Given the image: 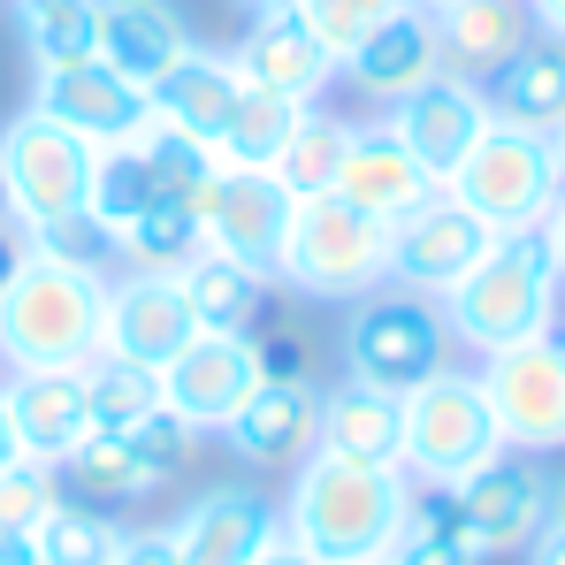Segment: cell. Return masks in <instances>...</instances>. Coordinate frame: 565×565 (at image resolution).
Listing matches in <instances>:
<instances>
[{"mask_svg": "<svg viewBox=\"0 0 565 565\" xmlns=\"http://www.w3.org/2000/svg\"><path fill=\"white\" fill-rule=\"evenodd\" d=\"M191 337V306L177 276H138V268H122V276H107V321H99V352L107 360H130V367H169L177 352H184Z\"/></svg>", "mask_w": 565, "mask_h": 565, "instance_id": "obj_16", "label": "cell"}, {"mask_svg": "<svg viewBox=\"0 0 565 565\" xmlns=\"http://www.w3.org/2000/svg\"><path fill=\"white\" fill-rule=\"evenodd\" d=\"M93 169H99V146H85V138L62 130V122H46L39 107H23V115L0 122V199H8L15 230L85 214Z\"/></svg>", "mask_w": 565, "mask_h": 565, "instance_id": "obj_8", "label": "cell"}, {"mask_svg": "<svg viewBox=\"0 0 565 565\" xmlns=\"http://www.w3.org/2000/svg\"><path fill=\"white\" fill-rule=\"evenodd\" d=\"M551 527H558V535H565V481H558V489H551Z\"/></svg>", "mask_w": 565, "mask_h": 565, "instance_id": "obj_48", "label": "cell"}, {"mask_svg": "<svg viewBox=\"0 0 565 565\" xmlns=\"http://www.w3.org/2000/svg\"><path fill=\"white\" fill-rule=\"evenodd\" d=\"M62 504V473L46 459H15L0 467V535H39V520Z\"/></svg>", "mask_w": 565, "mask_h": 565, "instance_id": "obj_38", "label": "cell"}, {"mask_svg": "<svg viewBox=\"0 0 565 565\" xmlns=\"http://www.w3.org/2000/svg\"><path fill=\"white\" fill-rule=\"evenodd\" d=\"M122 444H130V451H138V459H146L153 473H169V481H177V473H184V459H191V444H199V428H191L184 413L153 405L138 428H122Z\"/></svg>", "mask_w": 565, "mask_h": 565, "instance_id": "obj_40", "label": "cell"}, {"mask_svg": "<svg viewBox=\"0 0 565 565\" xmlns=\"http://www.w3.org/2000/svg\"><path fill=\"white\" fill-rule=\"evenodd\" d=\"M413 481L405 467H352V459H298L290 497L276 504L282 543H298L313 565H352V558H390L405 512H413Z\"/></svg>", "mask_w": 565, "mask_h": 565, "instance_id": "obj_1", "label": "cell"}, {"mask_svg": "<svg viewBox=\"0 0 565 565\" xmlns=\"http://www.w3.org/2000/svg\"><path fill=\"white\" fill-rule=\"evenodd\" d=\"M161 535H169V558L177 565H253L282 535V520L253 481H214V489L191 497Z\"/></svg>", "mask_w": 565, "mask_h": 565, "instance_id": "obj_13", "label": "cell"}, {"mask_svg": "<svg viewBox=\"0 0 565 565\" xmlns=\"http://www.w3.org/2000/svg\"><path fill=\"white\" fill-rule=\"evenodd\" d=\"M0 397H8V420H15L23 459L62 467V459L93 436V390H85V367H15V375L0 382Z\"/></svg>", "mask_w": 565, "mask_h": 565, "instance_id": "obj_18", "label": "cell"}, {"mask_svg": "<svg viewBox=\"0 0 565 565\" xmlns=\"http://www.w3.org/2000/svg\"><path fill=\"white\" fill-rule=\"evenodd\" d=\"M397 8H413V0H298V23L321 39V54L329 62H344L367 31H382Z\"/></svg>", "mask_w": 565, "mask_h": 565, "instance_id": "obj_37", "label": "cell"}, {"mask_svg": "<svg viewBox=\"0 0 565 565\" xmlns=\"http://www.w3.org/2000/svg\"><path fill=\"white\" fill-rule=\"evenodd\" d=\"M444 191L467 214H481L489 230H543V214H551V199L565 191V177H558L551 138L512 130V122H489L467 153H459V169L444 177Z\"/></svg>", "mask_w": 565, "mask_h": 565, "instance_id": "obj_7", "label": "cell"}, {"mask_svg": "<svg viewBox=\"0 0 565 565\" xmlns=\"http://www.w3.org/2000/svg\"><path fill=\"white\" fill-rule=\"evenodd\" d=\"M313 413H321V382H313V375L260 382V390L237 405V420L222 428V444H230L237 467H253V473L298 467V459L313 451Z\"/></svg>", "mask_w": 565, "mask_h": 565, "instance_id": "obj_22", "label": "cell"}, {"mask_svg": "<svg viewBox=\"0 0 565 565\" xmlns=\"http://www.w3.org/2000/svg\"><path fill=\"white\" fill-rule=\"evenodd\" d=\"M551 153H558V177H565V122L551 130Z\"/></svg>", "mask_w": 565, "mask_h": 565, "instance_id": "obj_50", "label": "cell"}, {"mask_svg": "<svg viewBox=\"0 0 565 565\" xmlns=\"http://www.w3.org/2000/svg\"><path fill=\"white\" fill-rule=\"evenodd\" d=\"M382 130L444 184L451 169H459V153H467L473 138L489 130V99H481V85L473 77H451V70H436L420 93H405V99H390L382 107Z\"/></svg>", "mask_w": 565, "mask_h": 565, "instance_id": "obj_15", "label": "cell"}, {"mask_svg": "<svg viewBox=\"0 0 565 565\" xmlns=\"http://www.w3.org/2000/svg\"><path fill=\"white\" fill-rule=\"evenodd\" d=\"M436 70H444V46H436V15H428V8H397L382 31H367V39L337 62V77L367 99V107H390V99L420 93Z\"/></svg>", "mask_w": 565, "mask_h": 565, "instance_id": "obj_20", "label": "cell"}, {"mask_svg": "<svg viewBox=\"0 0 565 565\" xmlns=\"http://www.w3.org/2000/svg\"><path fill=\"white\" fill-rule=\"evenodd\" d=\"M436 15V46H444V70L489 85L527 39H535V15L527 0H451V8H428Z\"/></svg>", "mask_w": 565, "mask_h": 565, "instance_id": "obj_24", "label": "cell"}, {"mask_svg": "<svg viewBox=\"0 0 565 565\" xmlns=\"http://www.w3.org/2000/svg\"><path fill=\"white\" fill-rule=\"evenodd\" d=\"M481 397L497 413V436L504 451H527V459H551L565 451V337H527V344H504L489 352L481 367Z\"/></svg>", "mask_w": 565, "mask_h": 565, "instance_id": "obj_9", "label": "cell"}, {"mask_svg": "<svg viewBox=\"0 0 565 565\" xmlns=\"http://www.w3.org/2000/svg\"><path fill=\"white\" fill-rule=\"evenodd\" d=\"M191 46V23H184V8L177 0H99V62L107 70H122L130 85H161L177 62H184Z\"/></svg>", "mask_w": 565, "mask_h": 565, "instance_id": "obj_23", "label": "cell"}, {"mask_svg": "<svg viewBox=\"0 0 565 565\" xmlns=\"http://www.w3.org/2000/svg\"><path fill=\"white\" fill-rule=\"evenodd\" d=\"M268 276L313 306H360L367 290L390 282V230L375 214L344 206L337 191H313V199H290V222H282L276 268Z\"/></svg>", "mask_w": 565, "mask_h": 565, "instance_id": "obj_4", "label": "cell"}, {"mask_svg": "<svg viewBox=\"0 0 565 565\" xmlns=\"http://www.w3.org/2000/svg\"><path fill=\"white\" fill-rule=\"evenodd\" d=\"M558 260L543 245V230H497L489 253L473 260L467 276L451 282L436 306L451 321V344L489 360L504 344H527V337H551L558 329Z\"/></svg>", "mask_w": 565, "mask_h": 565, "instance_id": "obj_2", "label": "cell"}, {"mask_svg": "<svg viewBox=\"0 0 565 565\" xmlns=\"http://www.w3.org/2000/svg\"><path fill=\"white\" fill-rule=\"evenodd\" d=\"M253 565H313V558H306L298 543H282V535H276V543H268V551H260V558H253Z\"/></svg>", "mask_w": 565, "mask_h": 565, "instance_id": "obj_46", "label": "cell"}, {"mask_svg": "<svg viewBox=\"0 0 565 565\" xmlns=\"http://www.w3.org/2000/svg\"><path fill=\"white\" fill-rule=\"evenodd\" d=\"M329 191H337L344 206L375 214L382 230H397L420 199H436L444 184H436V177H428V169H420V161H413V153L382 130V115H375V122H352V146H344L337 184H329Z\"/></svg>", "mask_w": 565, "mask_h": 565, "instance_id": "obj_19", "label": "cell"}, {"mask_svg": "<svg viewBox=\"0 0 565 565\" xmlns=\"http://www.w3.org/2000/svg\"><path fill=\"white\" fill-rule=\"evenodd\" d=\"M390 565H489V558H481L473 527L459 520V504L444 489H420L405 527H397V543H390Z\"/></svg>", "mask_w": 565, "mask_h": 565, "instance_id": "obj_32", "label": "cell"}, {"mask_svg": "<svg viewBox=\"0 0 565 565\" xmlns=\"http://www.w3.org/2000/svg\"><path fill=\"white\" fill-rule=\"evenodd\" d=\"M23 253H46V260H70V268H99V276H115V237L99 230L93 214H62V222L23 230Z\"/></svg>", "mask_w": 565, "mask_h": 565, "instance_id": "obj_39", "label": "cell"}, {"mask_svg": "<svg viewBox=\"0 0 565 565\" xmlns=\"http://www.w3.org/2000/svg\"><path fill=\"white\" fill-rule=\"evenodd\" d=\"M23 444H15V420H8V397H0V467H15Z\"/></svg>", "mask_w": 565, "mask_h": 565, "instance_id": "obj_47", "label": "cell"}, {"mask_svg": "<svg viewBox=\"0 0 565 565\" xmlns=\"http://www.w3.org/2000/svg\"><path fill=\"white\" fill-rule=\"evenodd\" d=\"M115 565H177V558H169V535L161 527H138V535H122V558Z\"/></svg>", "mask_w": 565, "mask_h": 565, "instance_id": "obj_41", "label": "cell"}, {"mask_svg": "<svg viewBox=\"0 0 565 565\" xmlns=\"http://www.w3.org/2000/svg\"><path fill=\"white\" fill-rule=\"evenodd\" d=\"M122 535L130 527H115V512H93V504H54L46 520H39V551H46V565H115L122 558Z\"/></svg>", "mask_w": 565, "mask_h": 565, "instance_id": "obj_34", "label": "cell"}, {"mask_svg": "<svg viewBox=\"0 0 565 565\" xmlns=\"http://www.w3.org/2000/svg\"><path fill=\"white\" fill-rule=\"evenodd\" d=\"M489 237H497V230H489L481 214H467L451 191H436V199H420V206L390 230V282L444 298V290L489 253Z\"/></svg>", "mask_w": 565, "mask_h": 565, "instance_id": "obj_14", "label": "cell"}, {"mask_svg": "<svg viewBox=\"0 0 565 565\" xmlns=\"http://www.w3.org/2000/svg\"><path fill=\"white\" fill-rule=\"evenodd\" d=\"M85 390H93V428L99 436H122V428H138V420L161 405V375H153V367H130V360H107V352L85 367Z\"/></svg>", "mask_w": 565, "mask_h": 565, "instance_id": "obj_35", "label": "cell"}, {"mask_svg": "<svg viewBox=\"0 0 565 565\" xmlns=\"http://www.w3.org/2000/svg\"><path fill=\"white\" fill-rule=\"evenodd\" d=\"M99 321H107V276L70 268L46 253H15L0 276V360L15 367H93Z\"/></svg>", "mask_w": 565, "mask_h": 565, "instance_id": "obj_3", "label": "cell"}, {"mask_svg": "<svg viewBox=\"0 0 565 565\" xmlns=\"http://www.w3.org/2000/svg\"><path fill=\"white\" fill-rule=\"evenodd\" d=\"M8 15H15V31H23L39 70L77 62V54L99 46V0H8Z\"/></svg>", "mask_w": 565, "mask_h": 565, "instance_id": "obj_33", "label": "cell"}, {"mask_svg": "<svg viewBox=\"0 0 565 565\" xmlns=\"http://www.w3.org/2000/svg\"><path fill=\"white\" fill-rule=\"evenodd\" d=\"M237 93H245L237 62L214 54V46H191V54L146 99H153V115H161L169 130H184V138H199V146H214L222 122H230V107H237Z\"/></svg>", "mask_w": 565, "mask_h": 565, "instance_id": "obj_27", "label": "cell"}, {"mask_svg": "<svg viewBox=\"0 0 565 565\" xmlns=\"http://www.w3.org/2000/svg\"><path fill=\"white\" fill-rule=\"evenodd\" d=\"M413 8H451V0H413Z\"/></svg>", "mask_w": 565, "mask_h": 565, "instance_id": "obj_51", "label": "cell"}, {"mask_svg": "<svg viewBox=\"0 0 565 565\" xmlns=\"http://www.w3.org/2000/svg\"><path fill=\"white\" fill-rule=\"evenodd\" d=\"M290 99L276 93H237V107H230V122H222V138H214V161H245V169H268V153L282 146V130H290Z\"/></svg>", "mask_w": 565, "mask_h": 565, "instance_id": "obj_36", "label": "cell"}, {"mask_svg": "<svg viewBox=\"0 0 565 565\" xmlns=\"http://www.w3.org/2000/svg\"><path fill=\"white\" fill-rule=\"evenodd\" d=\"M0 565H46V551L31 535H0Z\"/></svg>", "mask_w": 565, "mask_h": 565, "instance_id": "obj_44", "label": "cell"}, {"mask_svg": "<svg viewBox=\"0 0 565 565\" xmlns=\"http://www.w3.org/2000/svg\"><path fill=\"white\" fill-rule=\"evenodd\" d=\"M191 214H199V253H222V260H245V268H276L282 222H290V191L268 169L214 161V177L199 184Z\"/></svg>", "mask_w": 565, "mask_h": 565, "instance_id": "obj_11", "label": "cell"}, {"mask_svg": "<svg viewBox=\"0 0 565 565\" xmlns=\"http://www.w3.org/2000/svg\"><path fill=\"white\" fill-rule=\"evenodd\" d=\"M313 451L329 459H352V467H397V397H382L367 382H337L321 390V413H313Z\"/></svg>", "mask_w": 565, "mask_h": 565, "instance_id": "obj_28", "label": "cell"}, {"mask_svg": "<svg viewBox=\"0 0 565 565\" xmlns=\"http://www.w3.org/2000/svg\"><path fill=\"white\" fill-rule=\"evenodd\" d=\"M230 62H237V77H245L253 93H276V99H290V107H313V99L337 85V62H329L321 39L298 23V8H282V15H253Z\"/></svg>", "mask_w": 565, "mask_h": 565, "instance_id": "obj_21", "label": "cell"}, {"mask_svg": "<svg viewBox=\"0 0 565 565\" xmlns=\"http://www.w3.org/2000/svg\"><path fill=\"white\" fill-rule=\"evenodd\" d=\"M253 390H260V352H253V337H191L184 352L161 367V405L184 413L199 436H222Z\"/></svg>", "mask_w": 565, "mask_h": 565, "instance_id": "obj_17", "label": "cell"}, {"mask_svg": "<svg viewBox=\"0 0 565 565\" xmlns=\"http://www.w3.org/2000/svg\"><path fill=\"white\" fill-rule=\"evenodd\" d=\"M344 146H352V122H344V115H329V107L313 99V107H298V115H290L282 146L268 153V177H276L290 199H313V191L337 184V161H344Z\"/></svg>", "mask_w": 565, "mask_h": 565, "instance_id": "obj_30", "label": "cell"}, {"mask_svg": "<svg viewBox=\"0 0 565 565\" xmlns=\"http://www.w3.org/2000/svg\"><path fill=\"white\" fill-rule=\"evenodd\" d=\"M191 253H199V214H191V199H153L138 222L115 230V268H138V276H177Z\"/></svg>", "mask_w": 565, "mask_h": 565, "instance_id": "obj_31", "label": "cell"}, {"mask_svg": "<svg viewBox=\"0 0 565 565\" xmlns=\"http://www.w3.org/2000/svg\"><path fill=\"white\" fill-rule=\"evenodd\" d=\"M527 15H535L543 39H558V46H565V0H527Z\"/></svg>", "mask_w": 565, "mask_h": 565, "instance_id": "obj_43", "label": "cell"}, {"mask_svg": "<svg viewBox=\"0 0 565 565\" xmlns=\"http://www.w3.org/2000/svg\"><path fill=\"white\" fill-rule=\"evenodd\" d=\"M451 352L459 344H451L444 306L428 290H405V282L367 290L352 306V321H344V375L382 390V397H405V390H420L428 375H444Z\"/></svg>", "mask_w": 565, "mask_h": 565, "instance_id": "obj_6", "label": "cell"}, {"mask_svg": "<svg viewBox=\"0 0 565 565\" xmlns=\"http://www.w3.org/2000/svg\"><path fill=\"white\" fill-rule=\"evenodd\" d=\"M352 565H390V558H352Z\"/></svg>", "mask_w": 565, "mask_h": 565, "instance_id": "obj_52", "label": "cell"}, {"mask_svg": "<svg viewBox=\"0 0 565 565\" xmlns=\"http://www.w3.org/2000/svg\"><path fill=\"white\" fill-rule=\"evenodd\" d=\"M497 451H504V436H497V413L473 367H444L397 397V467L413 489H459Z\"/></svg>", "mask_w": 565, "mask_h": 565, "instance_id": "obj_5", "label": "cell"}, {"mask_svg": "<svg viewBox=\"0 0 565 565\" xmlns=\"http://www.w3.org/2000/svg\"><path fill=\"white\" fill-rule=\"evenodd\" d=\"M31 107H39L46 122L77 130L85 146H122V138H130L146 115H153L146 85H130V77H122V70H107L99 54L46 62V70L31 77Z\"/></svg>", "mask_w": 565, "mask_h": 565, "instance_id": "obj_12", "label": "cell"}, {"mask_svg": "<svg viewBox=\"0 0 565 565\" xmlns=\"http://www.w3.org/2000/svg\"><path fill=\"white\" fill-rule=\"evenodd\" d=\"M543 245H551V260H558V282H565V191L551 199V214H543Z\"/></svg>", "mask_w": 565, "mask_h": 565, "instance_id": "obj_42", "label": "cell"}, {"mask_svg": "<svg viewBox=\"0 0 565 565\" xmlns=\"http://www.w3.org/2000/svg\"><path fill=\"white\" fill-rule=\"evenodd\" d=\"M551 467L543 459H527V451H497V459H481V467L459 481V489H444L451 504H459V520L473 527V543H481V558H520L543 527H551Z\"/></svg>", "mask_w": 565, "mask_h": 565, "instance_id": "obj_10", "label": "cell"}, {"mask_svg": "<svg viewBox=\"0 0 565 565\" xmlns=\"http://www.w3.org/2000/svg\"><path fill=\"white\" fill-rule=\"evenodd\" d=\"M481 99H489V122H512V130L551 138V130L565 122V46L535 31V39L481 85Z\"/></svg>", "mask_w": 565, "mask_h": 565, "instance_id": "obj_26", "label": "cell"}, {"mask_svg": "<svg viewBox=\"0 0 565 565\" xmlns=\"http://www.w3.org/2000/svg\"><path fill=\"white\" fill-rule=\"evenodd\" d=\"M54 473H62V497L70 504H93V512H138V504H153L169 489V473H153L122 436H99V428Z\"/></svg>", "mask_w": 565, "mask_h": 565, "instance_id": "obj_29", "label": "cell"}, {"mask_svg": "<svg viewBox=\"0 0 565 565\" xmlns=\"http://www.w3.org/2000/svg\"><path fill=\"white\" fill-rule=\"evenodd\" d=\"M15 253H23V230H15V214H8V199H0V276L15 268Z\"/></svg>", "mask_w": 565, "mask_h": 565, "instance_id": "obj_45", "label": "cell"}, {"mask_svg": "<svg viewBox=\"0 0 565 565\" xmlns=\"http://www.w3.org/2000/svg\"><path fill=\"white\" fill-rule=\"evenodd\" d=\"M253 15H282V8H298V0H245Z\"/></svg>", "mask_w": 565, "mask_h": 565, "instance_id": "obj_49", "label": "cell"}, {"mask_svg": "<svg viewBox=\"0 0 565 565\" xmlns=\"http://www.w3.org/2000/svg\"><path fill=\"white\" fill-rule=\"evenodd\" d=\"M177 290H184L199 337H253L268 321L276 276L268 268H245V260H222V253H191L184 268H177Z\"/></svg>", "mask_w": 565, "mask_h": 565, "instance_id": "obj_25", "label": "cell"}]
</instances>
